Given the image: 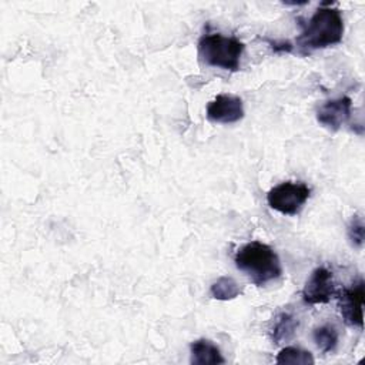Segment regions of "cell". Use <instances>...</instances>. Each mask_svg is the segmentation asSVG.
<instances>
[{
    "label": "cell",
    "mask_w": 365,
    "mask_h": 365,
    "mask_svg": "<svg viewBox=\"0 0 365 365\" xmlns=\"http://www.w3.org/2000/svg\"><path fill=\"white\" fill-rule=\"evenodd\" d=\"M235 267L244 272L248 279L257 287L267 285L275 281L282 274V267L278 254L261 241L244 244L234 257Z\"/></svg>",
    "instance_id": "1"
},
{
    "label": "cell",
    "mask_w": 365,
    "mask_h": 365,
    "mask_svg": "<svg viewBox=\"0 0 365 365\" xmlns=\"http://www.w3.org/2000/svg\"><path fill=\"white\" fill-rule=\"evenodd\" d=\"M344 36V19L338 9L322 4L315 10L302 33L297 37L301 51L325 48L341 43Z\"/></svg>",
    "instance_id": "2"
},
{
    "label": "cell",
    "mask_w": 365,
    "mask_h": 365,
    "mask_svg": "<svg viewBox=\"0 0 365 365\" xmlns=\"http://www.w3.org/2000/svg\"><path fill=\"white\" fill-rule=\"evenodd\" d=\"M244 48V43L237 37L224 36L221 33L204 34L198 40V56L201 60L211 67L228 71L240 70Z\"/></svg>",
    "instance_id": "3"
},
{
    "label": "cell",
    "mask_w": 365,
    "mask_h": 365,
    "mask_svg": "<svg viewBox=\"0 0 365 365\" xmlns=\"http://www.w3.org/2000/svg\"><path fill=\"white\" fill-rule=\"evenodd\" d=\"M309 195L311 188L305 182L284 181L268 191L267 202L272 210L284 215H297Z\"/></svg>",
    "instance_id": "4"
},
{
    "label": "cell",
    "mask_w": 365,
    "mask_h": 365,
    "mask_svg": "<svg viewBox=\"0 0 365 365\" xmlns=\"http://www.w3.org/2000/svg\"><path fill=\"white\" fill-rule=\"evenodd\" d=\"M364 297L365 284L364 279H356L352 285L342 288L338 294V307L342 319L351 327L362 328L364 325Z\"/></svg>",
    "instance_id": "5"
},
{
    "label": "cell",
    "mask_w": 365,
    "mask_h": 365,
    "mask_svg": "<svg viewBox=\"0 0 365 365\" xmlns=\"http://www.w3.org/2000/svg\"><path fill=\"white\" fill-rule=\"evenodd\" d=\"M336 295L332 272L325 267L315 268L302 288V299L309 305L327 304Z\"/></svg>",
    "instance_id": "6"
},
{
    "label": "cell",
    "mask_w": 365,
    "mask_h": 365,
    "mask_svg": "<svg viewBox=\"0 0 365 365\" xmlns=\"http://www.w3.org/2000/svg\"><path fill=\"white\" fill-rule=\"evenodd\" d=\"M244 117L242 100L234 94H218L207 106V118L218 124H232Z\"/></svg>",
    "instance_id": "7"
},
{
    "label": "cell",
    "mask_w": 365,
    "mask_h": 365,
    "mask_svg": "<svg viewBox=\"0 0 365 365\" xmlns=\"http://www.w3.org/2000/svg\"><path fill=\"white\" fill-rule=\"evenodd\" d=\"M351 111L352 100L344 96L324 103L317 111V120L322 127L331 131H336L342 127V124H345L349 120Z\"/></svg>",
    "instance_id": "8"
},
{
    "label": "cell",
    "mask_w": 365,
    "mask_h": 365,
    "mask_svg": "<svg viewBox=\"0 0 365 365\" xmlns=\"http://www.w3.org/2000/svg\"><path fill=\"white\" fill-rule=\"evenodd\" d=\"M191 364L192 365H218L224 364L225 359L220 348L210 339H197L190 345Z\"/></svg>",
    "instance_id": "9"
},
{
    "label": "cell",
    "mask_w": 365,
    "mask_h": 365,
    "mask_svg": "<svg viewBox=\"0 0 365 365\" xmlns=\"http://www.w3.org/2000/svg\"><path fill=\"white\" fill-rule=\"evenodd\" d=\"M298 328V319L289 314V312H281L274 322V327L271 329V338L274 344H281L284 341H288L294 336L295 331Z\"/></svg>",
    "instance_id": "10"
},
{
    "label": "cell",
    "mask_w": 365,
    "mask_h": 365,
    "mask_svg": "<svg viewBox=\"0 0 365 365\" xmlns=\"http://www.w3.org/2000/svg\"><path fill=\"white\" fill-rule=\"evenodd\" d=\"M312 339L318 349H321V352L328 354L332 352L338 345V331L335 329V327L325 324L314 329Z\"/></svg>",
    "instance_id": "11"
},
{
    "label": "cell",
    "mask_w": 365,
    "mask_h": 365,
    "mask_svg": "<svg viewBox=\"0 0 365 365\" xmlns=\"http://www.w3.org/2000/svg\"><path fill=\"white\" fill-rule=\"evenodd\" d=\"M210 294L212 298L220 301L234 299L241 294V288L237 281L231 277H220L210 288Z\"/></svg>",
    "instance_id": "12"
},
{
    "label": "cell",
    "mask_w": 365,
    "mask_h": 365,
    "mask_svg": "<svg viewBox=\"0 0 365 365\" xmlns=\"http://www.w3.org/2000/svg\"><path fill=\"white\" fill-rule=\"evenodd\" d=\"M277 364H301L308 365L314 364V356L309 351H305L298 346H285L279 351V354L275 358Z\"/></svg>",
    "instance_id": "13"
},
{
    "label": "cell",
    "mask_w": 365,
    "mask_h": 365,
    "mask_svg": "<svg viewBox=\"0 0 365 365\" xmlns=\"http://www.w3.org/2000/svg\"><path fill=\"white\" fill-rule=\"evenodd\" d=\"M364 231H365V225H364V220L359 215H354L349 225H348V238L352 247L355 248H362L364 245Z\"/></svg>",
    "instance_id": "14"
}]
</instances>
